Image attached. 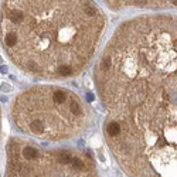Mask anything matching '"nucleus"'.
<instances>
[{"label":"nucleus","instance_id":"nucleus-2","mask_svg":"<svg viewBox=\"0 0 177 177\" xmlns=\"http://www.w3.org/2000/svg\"><path fill=\"white\" fill-rule=\"evenodd\" d=\"M106 17L94 0H4L0 41L23 72L64 79L89 65L102 41Z\"/></svg>","mask_w":177,"mask_h":177},{"label":"nucleus","instance_id":"nucleus-5","mask_svg":"<svg viewBox=\"0 0 177 177\" xmlns=\"http://www.w3.org/2000/svg\"><path fill=\"white\" fill-rule=\"evenodd\" d=\"M112 9H166L176 6V0H105Z\"/></svg>","mask_w":177,"mask_h":177},{"label":"nucleus","instance_id":"nucleus-1","mask_svg":"<svg viewBox=\"0 0 177 177\" xmlns=\"http://www.w3.org/2000/svg\"><path fill=\"white\" fill-rule=\"evenodd\" d=\"M177 24L169 14L122 23L95 67L105 136L129 176H176Z\"/></svg>","mask_w":177,"mask_h":177},{"label":"nucleus","instance_id":"nucleus-4","mask_svg":"<svg viewBox=\"0 0 177 177\" xmlns=\"http://www.w3.org/2000/svg\"><path fill=\"white\" fill-rule=\"evenodd\" d=\"M92 156L77 149H47L34 140L13 137L7 144V176H94Z\"/></svg>","mask_w":177,"mask_h":177},{"label":"nucleus","instance_id":"nucleus-6","mask_svg":"<svg viewBox=\"0 0 177 177\" xmlns=\"http://www.w3.org/2000/svg\"><path fill=\"white\" fill-rule=\"evenodd\" d=\"M0 135H2V111H0Z\"/></svg>","mask_w":177,"mask_h":177},{"label":"nucleus","instance_id":"nucleus-3","mask_svg":"<svg viewBox=\"0 0 177 177\" xmlns=\"http://www.w3.org/2000/svg\"><path fill=\"white\" fill-rule=\"evenodd\" d=\"M11 118L16 128L27 136L60 142L88 129L94 121V111L71 89L36 85L14 99Z\"/></svg>","mask_w":177,"mask_h":177}]
</instances>
